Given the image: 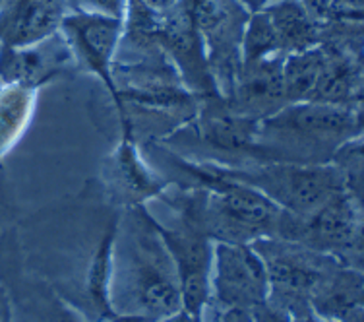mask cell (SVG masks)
<instances>
[{"mask_svg": "<svg viewBox=\"0 0 364 322\" xmlns=\"http://www.w3.org/2000/svg\"><path fill=\"white\" fill-rule=\"evenodd\" d=\"M109 303L114 321L159 322L182 311L175 262L146 206L122 208L112 241Z\"/></svg>", "mask_w": 364, "mask_h": 322, "instance_id": "obj_1", "label": "cell"}, {"mask_svg": "<svg viewBox=\"0 0 364 322\" xmlns=\"http://www.w3.org/2000/svg\"><path fill=\"white\" fill-rule=\"evenodd\" d=\"M363 136V107L302 101L258 123V163H331L339 147Z\"/></svg>", "mask_w": 364, "mask_h": 322, "instance_id": "obj_2", "label": "cell"}, {"mask_svg": "<svg viewBox=\"0 0 364 322\" xmlns=\"http://www.w3.org/2000/svg\"><path fill=\"white\" fill-rule=\"evenodd\" d=\"M190 177L203 187L200 224L213 243L252 245L254 241L277 237L285 212L242 182L229 181L198 163H182Z\"/></svg>", "mask_w": 364, "mask_h": 322, "instance_id": "obj_3", "label": "cell"}, {"mask_svg": "<svg viewBox=\"0 0 364 322\" xmlns=\"http://www.w3.org/2000/svg\"><path fill=\"white\" fill-rule=\"evenodd\" d=\"M210 173L229 181L242 182L269 198L287 214L304 217L339 192H345L343 177L333 163L299 165V163H252L227 167L215 163H198Z\"/></svg>", "mask_w": 364, "mask_h": 322, "instance_id": "obj_4", "label": "cell"}, {"mask_svg": "<svg viewBox=\"0 0 364 322\" xmlns=\"http://www.w3.org/2000/svg\"><path fill=\"white\" fill-rule=\"evenodd\" d=\"M252 246L266 266L269 280L267 301L287 311L296 322H309L312 318L310 295L318 281L339 262L328 254L277 237L258 239Z\"/></svg>", "mask_w": 364, "mask_h": 322, "instance_id": "obj_5", "label": "cell"}, {"mask_svg": "<svg viewBox=\"0 0 364 322\" xmlns=\"http://www.w3.org/2000/svg\"><path fill=\"white\" fill-rule=\"evenodd\" d=\"M277 239L293 241L328 254L343 266L363 270V204L347 192H339L310 216L285 212Z\"/></svg>", "mask_w": 364, "mask_h": 322, "instance_id": "obj_6", "label": "cell"}, {"mask_svg": "<svg viewBox=\"0 0 364 322\" xmlns=\"http://www.w3.org/2000/svg\"><path fill=\"white\" fill-rule=\"evenodd\" d=\"M60 29L66 36L72 53H76L77 58L107 85L114 105L119 107L122 136L134 138L132 123L120 103L119 88L112 78V64H114V56L119 53L120 39L124 33V20L72 12V14L64 16Z\"/></svg>", "mask_w": 364, "mask_h": 322, "instance_id": "obj_7", "label": "cell"}, {"mask_svg": "<svg viewBox=\"0 0 364 322\" xmlns=\"http://www.w3.org/2000/svg\"><path fill=\"white\" fill-rule=\"evenodd\" d=\"M215 308H246L267 301L269 280L252 245L213 243L210 280Z\"/></svg>", "mask_w": 364, "mask_h": 322, "instance_id": "obj_8", "label": "cell"}, {"mask_svg": "<svg viewBox=\"0 0 364 322\" xmlns=\"http://www.w3.org/2000/svg\"><path fill=\"white\" fill-rule=\"evenodd\" d=\"M258 123L232 111L227 99L221 95L205 98V105L198 113V138L203 146L215 152V160L203 163L231 165V161L246 160V165L258 163L256 157V136Z\"/></svg>", "mask_w": 364, "mask_h": 322, "instance_id": "obj_9", "label": "cell"}, {"mask_svg": "<svg viewBox=\"0 0 364 322\" xmlns=\"http://www.w3.org/2000/svg\"><path fill=\"white\" fill-rule=\"evenodd\" d=\"M157 43L173 58L184 88H188L192 93L198 91L205 98L219 95L208 64L202 36L198 33L194 21L190 20L181 2L159 14Z\"/></svg>", "mask_w": 364, "mask_h": 322, "instance_id": "obj_10", "label": "cell"}, {"mask_svg": "<svg viewBox=\"0 0 364 322\" xmlns=\"http://www.w3.org/2000/svg\"><path fill=\"white\" fill-rule=\"evenodd\" d=\"M283 61L285 55H273L254 63H240L225 98L232 111L252 120H264L287 107Z\"/></svg>", "mask_w": 364, "mask_h": 322, "instance_id": "obj_11", "label": "cell"}, {"mask_svg": "<svg viewBox=\"0 0 364 322\" xmlns=\"http://www.w3.org/2000/svg\"><path fill=\"white\" fill-rule=\"evenodd\" d=\"M105 182L109 194L120 208L147 206L165 192V181L154 173L140 154L134 138L122 140L105 165Z\"/></svg>", "mask_w": 364, "mask_h": 322, "instance_id": "obj_12", "label": "cell"}, {"mask_svg": "<svg viewBox=\"0 0 364 322\" xmlns=\"http://www.w3.org/2000/svg\"><path fill=\"white\" fill-rule=\"evenodd\" d=\"M66 16V0H0V41L28 47L55 36Z\"/></svg>", "mask_w": 364, "mask_h": 322, "instance_id": "obj_13", "label": "cell"}, {"mask_svg": "<svg viewBox=\"0 0 364 322\" xmlns=\"http://www.w3.org/2000/svg\"><path fill=\"white\" fill-rule=\"evenodd\" d=\"M55 36L28 47H4L0 55V78L4 84H20L36 88L47 82L70 56V45Z\"/></svg>", "mask_w": 364, "mask_h": 322, "instance_id": "obj_14", "label": "cell"}, {"mask_svg": "<svg viewBox=\"0 0 364 322\" xmlns=\"http://www.w3.org/2000/svg\"><path fill=\"white\" fill-rule=\"evenodd\" d=\"M310 311L322 321L364 322L363 270L331 268L310 295Z\"/></svg>", "mask_w": 364, "mask_h": 322, "instance_id": "obj_15", "label": "cell"}, {"mask_svg": "<svg viewBox=\"0 0 364 322\" xmlns=\"http://www.w3.org/2000/svg\"><path fill=\"white\" fill-rule=\"evenodd\" d=\"M262 10L272 20L281 55L314 49L322 43L323 24L302 0H273Z\"/></svg>", "mask_w": 364, "mask_h": 322, "instance_id": "obj_16", "label": "cell"}, {"mask_svg": "<svg viewBox=\"0 0 364 322\" xmlns=\"http://www.w3.org/2000/svg\"><path fill=\"white\" fill-rule=\"evenodd\" d=\"M36 88L4 84L0 88V157L18 144L36 111Z\"/></svg>", "mask_w": 364, "mask_h": 322, "instance_id": "obj_17", "label": "cell"}, {"mask_svg": "<svg viewBox=\"0 0 364 322\" xmlns=\"http://www.w3.org/2000/svg\"><path fill=\"white\" fill-rule=\"evenodd\" d=\"M323 68V49L318 45L314 49L285 55L283 61V80L289 103L312 101Z\"/></svg>", "mask_w": 364, "mask_h": 322, "instance_id": "obj_18", "label": "cell"}, {"mask_svg": "<svg viewBox=\"0 0 364 322\" xmlns=\"http://www.w3.org/2000/svg\"><path fill=\"white\" fill-rule=\"evenodd\" d=\"M273 55H281V49L272 20L266 10L252 12L248 16L240 41V63H254Z\"/></svg>", "mask_w": 364, "mask_h": 322, "instance_id": "obj_19", "label": "cell"}, {"mask_svg": "<svg viewBox=\"0 0 364 322\" xmlns=\"http://www.w3.org/2000/svg\"><path fill=\"white\" fill-rule=\"evenodd\" d=\"M74 6V12L82 14H97L107 18L124 20L127 18L128 0H66Z\"/></svg>", "mask_w": 364, "mask_h": 322, "instance_id": "obj_20", "label": "cell"}, {"mask_svg": "<svg viewBox=\"0 0 364 322\" xmlns=\"http://www.w3.org/2000/svg\"><path fill=\"white\" fill-rule=\"evenodd\" d=\"M250 316H252V322H296L287 311L273 305L272 301L250 308Z\"/></svg>", "mask_w": 364, "mask_h": 322, "instance_id": "obj_21", "label": "cell"}, {"mask_svg": "<svg viewBox=\"0 0 364 322\" xmlns=\"http://www.w3.org/2000/svg\"><path fill=\"white\" fill-rule=\"evenodd\" d=\"M218 316L213 322H252L250 311L246 308H215Z\"/></svg>", "mask_w": 364, "mask_h": 322, "instance_id": "obj_22", "label": "cell"}, {"mask_svg": "<svg viewBox=\"0 0 364 322\" xmlns=\"http://www.w3.org/2000/svg\"><path fill=\"white\" fill-rule=\"evenodd\" d=\"M0 322H14V315H12V301L8 289L0 284Z\"/></svg>", "mask_w": 364, "mask_h": 322, "instance_id": "obj_23", "label": "cell"}, {"mask_svg": "<svg viewBox=\"0 0 364 322\" xmlns=\"http://www.w3.org/2000/svg\"><path fill=\"white\" fill-rule=\"evenodd\" d=\"M141 4H146L147 8H151L154 12H159V14H163V12H167V10H171L173 6H176L181 0H140Z\"/></svg>", "mask_w": 364, "mask_h": 322, "instance_id": "obj_24", "label": "cell"}, {"mask_svg": "<svg viewBox=\"0 0 364 322\" xmlns=\"http://www.w3.org/2000/svg\"><path fill=\"white\" fill-rule=\"evenodd\" d=\"M238 2L252 14V12H258L262 8H266L269 2H273V0H238Z\"/></svg>", "mask_w": 364, "mask_h": 322, "instance_id": "obj_25", "label": "cell"}, {"mask_svg": "<svg viewBox=\"0 0 364 322\" xmlns=\"http://www.w3.org/2000/svg\"><path fill=\"white\" fill-rule=\"evenodd\" d=\"M309 322H333V321H322V318H316V316L312 315V318H310Z\"/></svg>", "mask_w": 364, "mask_h": 322, "instance_id": "obj_26", "label": "cell"}]
</instances>
